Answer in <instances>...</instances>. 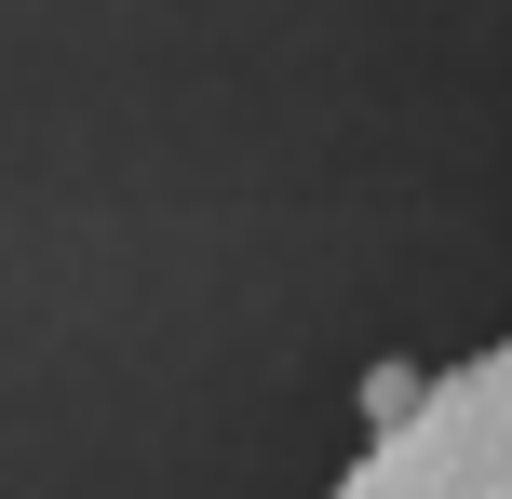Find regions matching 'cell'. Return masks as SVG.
<instances>
[{"label":"cell","mask_w":512,"mask_h":499,"mask_svg":"<svg viewBox=\"0 0 512 499\" xmlns=\"http://www.w3.org/2000/svg\"><path fill=\"white\" fill-rule=\"evenodd\" d=\"M324 499H512V338L459 351L418 392H391L364 459Z\"/></svg>","instance_id":"cell-1"}]
</instances>
